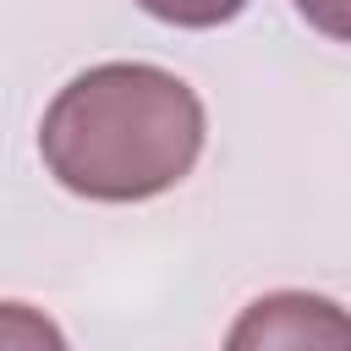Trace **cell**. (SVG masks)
<instances>
[{
	"label": "cell",
	"mask_w": 351,
	"mask_h": 351,
	"mask_svg": "<svg viewBox=\"0 0 351 351\" xmlns=\"http://www.w3.org/2000/svg\"><path fill=\"white\" fill-rule=\"evenodd\" d=\"M296 11H302L307 27H318L324 38L351 44V0H296Z\"/></svg>",
	"instance_id": "5b68a950"
},
{
	"label": "cell",
	"mask_w": 351,
	"mask_h": 351,
	"mask_svg": "<svg viewBox=\"0 0 351 351\" xmlns=\"http://www.w3.org/2000/svg\"><path fill=\"white\" fill-rule=\"evenodd\" d=\"M225 351H351V313L318 291H269L236 313Z\"/></svg>",
	"instance_id": "7a4b0ae2"
},
{
	"label": "cell",
	"mask_w": 351,
	"mask_h": 351,
	"mask_svg": "<svg viewBox=\"0 0 351 351\" xmlns=\"http://www.w3.org/2000/svg\"><path fill=\"white\" fill-rule=\"evenodd\" d=\"M38 154L77 197L143 203L192 176L203 154V104L165 66L104 60L55 93Z\"/></svg>",
	"instance_id": "6da1fadb"
},
{
	"label": "cell",
	"mask_w": 351,
	"mask_h": 351,
	"mask_svg": "<svg viewBox=\"0 0 351 351\" xmlns=\"http://www.w3.org/2000/svg\"><path fill=\"white\" fill-rule=\"evenodd\" d=\"M0 351H71L60 324L27 302H0Z\"/></svg>",
	"instance_id": "3957f363"
},
{
	"label": "cell",
	"mask_w": 351,
	"mask_h": 351,
	"mask_svg": "<svg viewBox=\"0 0 351 351\" xmlns=\"http://www.w3.org/2000/svg\"><path fill=\"white\" fill-rule=\"evenodd\" d=\"M137 5L148 16H159V22H170V27H219L247 0H137Z\"/></svg>",
	"instance_id": "277c9868"
}]
</instances>
